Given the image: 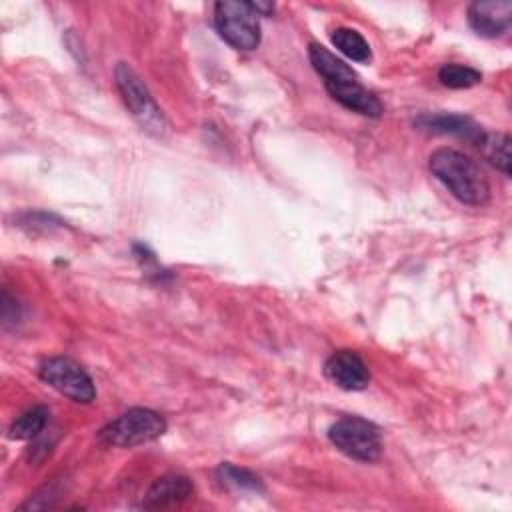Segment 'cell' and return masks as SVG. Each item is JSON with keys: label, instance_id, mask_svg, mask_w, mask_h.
<instances>
[{"label": "cell", "instance_id": "1", "mask_svg": "<svg viewBox=\"0 0 512 512\" xmlns=\"http://www.w3.org/2000/svg\"><path fill=\"white\" fill-rule=\"evenodd\" d=\"M430 172L468 206H484L490 200V184L484 170L454 148H438L430 154Z\"/></svg>", "mask_w": 512, "mask_h": 512}, {"label": "cell", "instance_id": "2", "mask_svg": "<svg viewBox=\"0 0 512 512\" xmlns=\"http://www.w3.org/2000/svg\"><path fill=\"white\" fill-rule=\"evenodd\" d=\"M166 430V420L162 414L150 408H130L118 418L110 420L100 432L98 438L108 446L132 448L156 440Z\"/></svg>", "mask_w": 512, "mask_h": 512}, {"label": "cell", "instance_id": "3", "mask_svg": "<svg viewBox=\"0 0 512 512\" xmlns=\"http://www.w3.org/2000/svg\"><path fill=\"white\" fill-rule=\"evenodd\" d=\"M116 86L130 110V114L136 118V122L154 136H164L168 124L164 120V114L160 112L158 104L154 102L152 94L148 92L142 78L124 62H120L114 70Z\"/></svg>", "mask_w": 512, "mask_h": 512}, {"label": "cell", "instance_id": "4", "mask_svg": "<svg viewBox=\"0 0 512 512\" xmlns=\"http://www.w3.org/2000/svg\"><path fill=\"white\" fill-rule=\"evenodd\" d=\"M214 26L220 38L236 50H254L260 44L258 14L248 2H218L214 6Z\"/></svg>", "mask_w": 512, "mask_h": 512}, {"label": "cell", "instance_id": "5", "mask_svg": "<svg viewBox=\"0 0 512 512\" xmlns=\"http://www.w3.org/2000/svg\"><path fill=\"white\" fill-rule=\"evenodd\" d=\"M328 438L342 454L360 462L376 460L382 450V438L376 424L358 416L336 420L328 428Z\"/></svg>", "mask_w": 512, "mask_h": 512}, {"label": "cell", "instance_id": "6", "mask_svg": "<svg viewBox=\"0 0 512 512\" xmlns=\"http://www.w3.org/2000/svg\"><path fill=\"white\" fill-rule=\"evenodd\" d=\"M38 376L62 396L88 404L96 398V388L86 370L66 356H52L40 362Z\"/></svg>", "mask_w": 512, "mask_h": 512}, {"label": "cell", "instance_id": "7", "mask_svg": "<svg viewBox=\"0 0 512 512\" xmlns=\"http://www.w3.org/2000/svg\"><path fill=\"white\" fill-rule=\"evenodd\" d=\"M326 378L342 390H364L370 382V372L364 360L352 350H336L324 364Z\"/></svg>", "mask_w": 512, "mask_h": 512}, {"label": "cell", "instance_id": "8", "mask_svg": "<svg viewBox=\"0 0 512 512\" xmlns=\"http://www.w3.org/2000/svg\"><path fill=\"white\" fill-rule=\"evenodd\" d=\"M468 22L472 30L486 38L502 36L512 24V2L510 0H478L468 8Z\"/></svg>", "mask_w": 512, "mask_h": 512}, {"label": "cell", "instance_id": "9", "mask_svg": "<svg viewBox=\"0 0 512 512\" xmlns=\"http://www.w3.org/2000/svg\"><path fill=\"white\" fill-rule=\"evenodd\" d=\"M194 494V484L182 474H164L152 482L144 494V508H170L186 502Z\"/></svg>", "mask_w": 512, "mask_h": 512}, {"label": "cell", "instance_id": "10", "mask_svg": "<svg viewBox=\"0 0 512 512\" xmlns=\"http://www.w3.org/2000/svg\"><path fill=\"white\" fill-rule=\"evenodd\" d=\"M324 86L336 102H340L344 108H348L352 112H358V114L370 116V118H378L382 114L380 100L374 96V92L364 88L358 80L334 82V84H324Z\"/></svg>", "mask_w": 512, "mask_h": 512}, {"label": "cell", "instance_id": "11", "mask_svg": "<svg viewBox=\"0 0 512 512\" xmlns=\"http://www.w3.org/2000/svg\"><path fill=\"white\" fill-rule=\"evenodd\" d=\"M416 126L420 130L426 132H434V134H454V136H462L468 138L472 142H478V138L482 136L480 126L462 114H448V112H432V114H420L416 118Z\"/></svg>", "mask_w": 512, "mask_h": 512}, {"label": "cell", "instance_id": "12", "mask_svg": "<svg viewBox=\"0 0 512 512\" xmlns=\"http://www.w3.org/2000/svg\"><path fill=\"white\" fill-rule=\"evenodd\" d=\"M308 58L314 66V70L324 78V84H334V82H346V80H358L356 72L338 56H334L328 48L322 44L312 42L308 46Z\"/></svg>", "mask_w": 512, "mask_h": 512}, {"label": "cell", "instance_id": "13", "mask_svg": "<svg viewBox=\"0 0 512 512\" xmlns=\"http://www.w3.org/2000/svg\"><path fill=\"white\" fill-rule=\"evenodd\" d=\"M330 38H332V44L344 56H348L350 60H354V62H370V58H372L370 44L366 42V38L358 30L342 26V28H336Z\"/></svg>", "mask_w": 512, "mask_h": 512}, {"label": "cell", "instance_id": "14", "mask_svg": "<svg viewBox=\"0 0 512 512\" xmlns=\"http://www.w3.org/2000/svg\"><path fill=\"white\" fill-rule=\"evenodd\" d=\"M476 146L492 166H496L504 176H510V138L506 134L482 132Z\"/></svg>", "mask_w": 512, "mask_h": 512}, {"label": "cell", "instance_id": "15", "mask_svg": "<svg viewBox=\"0 0 512 512\" xmlns=\"http://www.w3.org/2000/svg\"><path fill=\"white\" fill-rule=\"evenodd\" d=\"M48 422V408L46 406H32L22 412L10 426L8 436L14 440H30L38 436Z\"/></svg>", "mask_w": 512, "mask_h": 512}, {"label": "cell", "instance_id": "16", "mask_svg": "<svg viewBox=\"0 0 512 512\" xmlns=\"http://www.w3.org/2000/svg\"><path fill=\"white\" fill-rule=\"evenodd\" d=\"M438 80L448 88H470L482 82V74L472 66L450 62L438 70Z\"/></svg>", "mask_w": 512, "mask_h": 512}, {"label": "cell", "instance_id": "17", "mask_svg": "<svg viewBox=\"0 0 512 512\" xmlns=\"http://www.w3.org/2000/svg\"><path fill=\"white\" fill-rule=\"evenodd\" d=\"M218 480L224 484V486H230V488H236V490H262V480L246 470V468H238L234 464H222L218 468Z\"/></svg>", "mask_w": 512, "mask_h": 512}]
</instances>
